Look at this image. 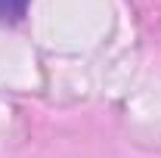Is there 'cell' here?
Instances as JSON below:
<instances>
[{"label": "cell", "instance_id": "cell-1", "mask_svg": "<svg viewBox=\"0 0 161 158\" xmlns=\"http://www.w3.org/2000/svg\"><path fill=\"white\" fill-rule=\"evenodd\" d=\"M28 6H31V0H0V25H19Z\"/></svg>", "mask_w": 161, "mask_h": 158}]
</instances>
